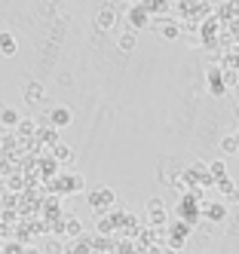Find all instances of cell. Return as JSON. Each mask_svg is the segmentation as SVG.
<instances>
[{"instance_id":"cell-9","label":"cell","mask_w":239,"mask_h":254,"mask_svg":"<svg viewBox=\"0 0 239 254\" xmlns=\"http://www.w3.org/2000/svg\"><path fill=\"white\" fill-rule=\"evenodd\" d=\"M34 132H37V123H34V120H31V123H28V120L18 123V135H34Z\"/></svg>"},{"instance_id":"cell-5","label":"cell","mask_w":239,"mask_h":254,"mask_svg":"<svg viewBox=\"0 0 239 254\" xmlns=\"http://www.w3.org/2000/svg\"><path fill=\"white\" fill-rule=\"evenodd\" d=\"M49 120H52V126H68L71 123V111L68 107H55V111L49 114Z\"/></svg>"},{"instance_id":"cell-11","label":"cell","mask_w":239,"mask_h":254,"mask_svg":"<svg viewBox=\"0 0 239 254\" xmlns=\"http://www.w3.org/2000/svg\"><path fill=\"white\" fill-rule=\"evenodd\" d=\"M65 230H68V233H71V236H77V233H80V230H83V224H80V221H77V217H71V221H68V224H65Z\"/></svg>"},{"instance_id":"cell-12","label":"cell","mask_w":239,"mask_h":254,"mask_svg":"<svg viewBox=\"0 0 239 254\" xmlns=\"http://www.w3.org/2000/svg\"><path fill=\"white\" fill-rule=\"evenodd\" d=\"M40 138H43L46 144H52V147H55V144H59V132H52V129H46V132H40Z\"/></svg>"},{"instance_id":"cell-4","label":"cell","mask_w":239,"mask_h":254,"mask_svg":"<svg viewBox=\"0 0 239 254\" xmlns=\"http://www.w3.org/2000/svg\"><path fill=\"white\" fill-rule=\"evenodd\" d=\"M22 95H25L28 104H31V101H40V98H43V86H40V83H28V86L22 89Z\"/></svg>"},{"instance_id":"cell-10","label":"cell","mask_w":239,"mask_h":254,"mask_svg":"<svg viewBox=\"0 0 239 254\" xmlns=\"http://www.w3.org/2000/svg\"><path fill=\"white\" fill-rule=\"evenodd\" d=\"M0 120H3L6 126H18V114L15 111H0Z\"/></svg>"},{"instance_id":"cell-13","label":"cell","mask_w":239,"mask_h":254,"mask_svg":"<svg viewBox=\"0 0 239 254\" xmlns=\"http://www.w3.org/2000/svg\"><path fill=\"white\" fill-rule=\"evenodd\" d=\"M98 233H110V221H107V217H101V221H98Z\"/></svg>"},{"instance_id":"cell-2","label":"cell","mask_w":239,"mask_h":254,"mask_svg":"<svg viewBox=\"0 0 239 254\" xmlns=\"http://www.w3.org/2000/svg\"><path fill=\"white\" fill-rule=\"evenodd\" d=\"M15 49H18V43H15V37H12V31H0V52H3L6 59H12Z\"/></svg>"},{"instance_id":"cell-3","label":"cell","mask_w":239,"mask_h":254,"mask_svg":"<svg viewBox=\"0 0 239 254\" xmlns=\"http://www.w3.org/2000/svg\"><path fill=\"white\" fill-rule=\"evenodd\" d=\"M59 190H83V178L80 175H62V181H55Z\"/></svg>"},{"instance_id":"cell-1","label":"cell","mask_w":239,"mask_h":254,"mask_svg":"<svg viewBox=\"0 0 239 254\" xmlns=\"http://www.w3.org/2000/svg\"><path fill=\"white\" fill-rule=\"evenodd\" d=\"M110 202H114V193H110V190H95V193H92V196H89V205H92V208H95V211H101V208H107Z\"/></svg>"},{"instance_id":"cell-6","label":"cell","mask_w":239,"mask_h":254,"mask_svg":"<svg viewBox=\"0 0 239 254\" xmlns=\"http://www.w3.org/2000/svg\"><path fill=\"white\" fill-rule=\"evenodd\" d=\"M52 153H55V159H59V162H71V147H65V144H55Z\"/></svg>"},{"instance_id":"cell-8","label":"cell","mask_w":239,"mask_h":254,"mask_svg":"<svg viewBox=\"0 0 239 254\" xmlns=\"http://www.w3.org/2000/svg\"><path fill=\"white\" fill-rule=\"evenodd\" d=\"M101 28H110V25H114V12H110V9H101L98 12V19H95Z\"/></svg>"},{"instance_id":"cell-7","label":"cell","mask_w":239,"mask_h":254,"mask_svg":"<svg viewBox=\"0 0 239 254\" xmlns=\"http://www.w3.org/2000/svg\"><path fill=\"white\" fill-rule=\"evenodd\" d=\"M120 49H123V52L135 49V34H132V31H129V34H123V37H120Z\"/></svg>"}]
</instances>
